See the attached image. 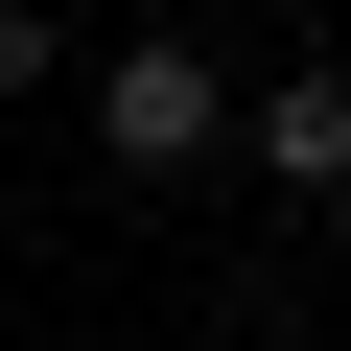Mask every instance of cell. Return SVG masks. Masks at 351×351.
I'll use <instances>...</instances> for the list:
<instances>
[{
  "instance_id": "obj_1",
  "label": "cell",
  "mask_w": 351,
  "mask_h": 351,
  "mask_svg": "<svg viewBox=\"0 0 351 351\" xmlns=\"http://www.w3.org/2000/svg\"><path fill=\"white\" fill-rule=\"evenodd\" d=\"M94 164H117V188H188V164H234V71H211L188 24H117V47H94Z\"/></svg>"
},
{
  "instance_id": "obj_2",
  "label": "cell",
  "mask_w": 351,
  "mask_h": 351,
  "mask_svg": "<svg viewBox=\"0 0 351 351\" xmlns=\"http://www.w3.org/2000/svg\"><path fill=\"white\" fill-rule=\"evenodd\" d=\"M234 164H258L281 211H351V71H328V47L258 71V94H234Z\"/></svg>"
},
{
  "instance_id": "obj_3",
  "label": "cell",
  "mask_w": 351,
  "mask_h": 351,
  "mask_svg": "<svg viewBox=\"0 0 351 351\" xmlns=\"http://www.w3.org/2000/svg\"><path fill=\"white\" fill-rule=\"evenodd\" d=\"M47 71H71V47H47V0H0V94H47Z\"/></svg>"
},
{
  "instance_id": "obj_4",
  "label": "cell",
  "mask_w": 351,
  "mask_h": 351,
  "mask_svg": "<svg viewBox=\"0 0 351 351\" xmlns=\"http://www.w3.org/2000/svg\"><path fill=\"white\" fill-rule=\"evenodd\" d=\"M164 24H188V47H211V24H258V0H164Z\"/></svg>"
}]
</instances>
